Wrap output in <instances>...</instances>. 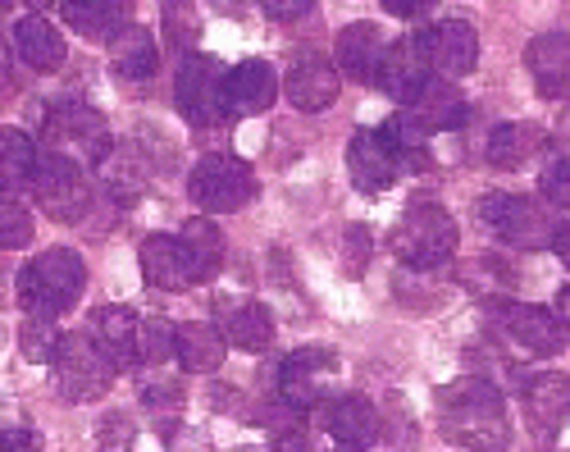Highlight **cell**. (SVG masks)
<instances>
[{
    "label": "cell",
    "mask_w": 570,
    "mask_h": 452,
    "mask_svg": "<svg viewBox=\"0 0 570 452\" xmlns=\"http://www.w3.org/2000/svg\"><path fill=\"white\" fill-rule=\"evenodd\" d=\"M439 412H443V434L465 443V448H502L511 439L507 425V397L493 380L465 375L439 389Z\"/></svg>",
    "instance_id": "cell-1"
},
{
    "label": "cell",
    "mask_w": 570,
    "mask_h": 452,
    "mask_svg": "<svg viewBox=\"0 0 570 452\" xmlns=\"http://www.w3.org/2000/svg\"><path fill=\"white\" fill-rule=\"evenodd\" d=\"M87 288V265L69 247H51L19 269V306L32 315H65Z\"/></svg>",
    "instance_id": "cell-2"
},
{
    "label": "cell",
    "mask_w": 570,
    "mask_h": 452,
    "mask_svg": "<svg viewBox=\"0 0 570 452\" xmlns=\"http://www.w3.org/2000/svg\"><path fill=\"white\" fill-rule=\"evenodd\" d=\"M389 243H393L397 261L411 269H443L456 256L461 234H456V219L439 202H415L397 215Z\"/></svg>",
    "instance_id": "cell-3"
},
{
    "label": "cell",
    "mask_w": 570,
    "mask_h": 452,
    "mask_svg": "<svg viewBox=\"0 0 570 452\" xmlns=\"http://www.w3.org/2000/svg\"><path fill=\"white\" fill-rule=\"evenodd\" d=\"M41 147L65 151L78 165H106L115 151V138L101 110H91L82 101H56L46 106V119H41Z\"/></svg>",
    "instance_id": "cell-4"
},
{
    "label": "cell",
    "mask_w": 570,
    "mask_h": 452,
    "mask_svg": "<svg viewBox=\"0 0 570 452\" xmlns=\"http://www.w3.org/2000/svg\"><path fill=\"white\" fill-rule=\"evenodd\" d=\"M56 371V389L65 402H91L115 384V361L110 352L97 343V334H60V347L51 356Z\"/></svg>",
    "instance_id": "cell-5"
},
{
    "label": "cell",
    "mask_w": 570,
    "mask_h": 452,
    "mask_svg": "<svg viewBox=\"0 0 570 452\" xmlns=\"http://www.w3.org/2000/svg\"><path fill=\"white\" fill-rule=\"evenodd\" d=\"M28 188L46 206V215L60 219V224H82L91 215V184H87L82 165L73 156H65V151L41 147Z\"/></svg>",
    "instance_id": "cell-6"
},
{
    "label": "cell",
    "mask_w": 570,
    "mask_h": 452,
    "mask_svg": "<svg viewBox=\"0 0 570 452\" xmlns=\"http://www.w3.org/2000/svg\"><path fill=\"white\" fill-rule=\"evenodd\" d=\"M480 224L498 243L525 247V252L530 247H552V234H557L552 210L539 206L525 193H484L480 197Z\"/></svg>",
    "instance_id": "cell-7"
},
{
    "label": "cell",
    "mask_w": 570,
    "mask_h": 452,
    "mask_svg": "<svg viewBox=\"0 0 570 452\" xmlns=\"http://www.w3.org/2000/svg\"><path fill=\"white\" fill-rule=\"evenodd\" d=\"M174 101L178 115L193 128H219L228 119V101H224V65L215 56H197L187 51L178 78H174Z\"/></svg>",
    "instance_id": "cell-8"
},
{
    "label": "cell",
    "mask_w": 570,
    "mask_h": 452,
    "mask_svg": "<svg viewBox=\"0 0 570 452\" xmlns=\"http://www.w3.org/2000/svg\"><path fill=\"white\" fill-rule=\"evenodd\" d=\"M187 197H193L206 215H233V210L252 206L256 178L233 156H202L193 165V178H187Z\"/></svg>",
    "instance_id": "cell-9"
},
{
    "label": "cell",
    "mask_w": 570,
    "mask_h": 452,
    "mask_svg": "<svg viewBox=\"0 0 570 452\" xmlns=\"http://www.w3.org/2000/svg\"><path fill=\"white\" fill-rule=\"evenodd\" d=\"M430 78H434V60H430V41H424V28H420V32H406V37H397V41H389L374 87H379L384 97H393V101L406 106Z\"/></svg>",
    "instance_id": "cell-10"
},
{
    "label": "cell",
    "mask_w": 570,
    "mask_h": 452,
    "mask_svg": "<svg viewBox=\"0 0 570 452\" xmlns=\"http://www.w3.org/2000/svg\"><path fill=\"white\" fill-rule=\"evenodd\" d=\"M489 315L493 325L534 356H548V352H561V338H566V325L557 321V311L548 306H534V302H489Z\"/></svg>",
    "instance_id": "cell-11"
},
{
    "label": "cell",
    "mask_w": 570,
    "mask_h": 452,
    "mask_svg": "<svg viewBox=\"0 0 570 452\" xmlns=\"http://www.w3.org/2000/svg\"><path fill=\"white\" fill-rule=\"evenodd\" d=\"M338 380V356L328 347H297L278 366V397H288L293 406L311 412V406L328 402V384Z\"/></svg>",
    "instance_id": "cell-12"
},
{
    "label": "cell",
    "mask_w": 570,
    "mask_h": 452,
    "mask_svg": "<svg viewBox=\"0 0 570 452\" xmlns=\"http://www.w3.org/2000/svg\"><path fill=\"white\" fill-rule=\"evenodd\" d=\"M141 275H147L151 288H165V293H183V288L206 284V269H202L197 252L187 247V238H174V234H151L141 243Z\"/></svg>",
    "instance_id": "cell-13"
},
{
    "label": "cell",
    "mask_w": 570,
    "mask_h": 452,
    "mask_svg": "<svg viewBox=\"0 0 570 452\" xmlns=\"http://www.w3.org/2000/svg\"><path fill=\"white\" fill-rule=\"evenodd\" d=\"M347 174L361 193H389L397 178L406 174L402 165V151L393 147V138L384 128H370V132H356L352 147H347Z\"/></svg>",
    "instance_id": "cell-14"
},
{
    "label": "cell",
    "mask_w": 570,
    "mask_h": 452,
    "mask_svg": "<svg viewBox=\"0 0 570 452\" xmlns=\"http://www.w3.org/2000/svg\"><path fill=\"white\" fill-rule=\"evenodd\" d=\"M278 97V78L265 60H243L224 73V101H228V119H252L265 115Z\"/></svg>",
    "instance_id": "cell-15"
},
{
    "label": "cell",
    "mask_w": 570,
    "mask_h": 452,
    "mask_svg": "<svg viewBox=\"0 0 570 452\" xmlns=\"http://www.w3.org/2000/svg\"><path fill=\"white\" fill-rule=\"evenodd\" d=\"M283 92H288V101L297 110H306V115L328 110V106L338 101V69L328 65V60H320L315 51H306V56L293 60L288 78H283Z\"/></svg>",
    "instance_id": "cell-16"
},
{
    "label": "cell",
    "mask_w": 570,
    "mask_h": 452,
    "mask_svg": "<svg viewBox=\"0 0 570 452\" xmlns=\"http://www.w3.org/2000/svg\"><path fill=\"white\" fill-rule=\"evenodd\" d=\"M525 65H530L539 97L548 101L570 97V32H539L525 51Z\"/></svg>",
    "instance_id": "cell-17"
},
{
    "label": "cell",
    "mask_w": 570,
    "mask_h": 452,
    "mask_svg": "<svg viewBox=\"0 0 570 452\" xmlns=\"http://www.w3.org/2000/svg\"><path fill=\"white\" fill-rule=\"evenodd\" d=\"M424 41H430V60H434V73L443 78H465L480 60V37L465 19H443L434 28H424Z\"/></svg>",
    "instance_id": "cell-18"
},
{
    "label": "cell",
    "mask_w": 570,
    "mask_h": 452,
    "mask_svg": "<svg viewBox=\"0 0 570 452\" xmlns=\"http://www.w3.org/2000/svg\"><path fill=\"white\" fill-rule=\"evenodd\" d=\"M406 115L424 128V132H452V128H461L465 124V97L452 87V78H443V73H434L430 82L420 87V92L406 101Z\"/></svg>",
    "instance_id": "cell-19"
},
{
    "label": "cell",
    "mask_w": 570,
    "mask_h": 452,
    "mask_svg": "<svg viewBox=\"0 0 570 452\" xmlns=\"http://www.w3.org/2000/svg\"><path fill=\"white\" fill-rule=\"evenodd\" d=\"M384 51H389V41H384V32H379L374 23H347L343 32H338V47H334V60H338V69L352 78V82H365V87H374V78H379V65H384Z\"/></svg>",
    "instance_id": "cell-20"
},
{
    "label": "cell",
    "mask_w": 570,
    "mask_h": 452,
    "mask_svg": "<svg viewBox=\"0 0 570 452\" xmlns=\"http://www.w3.org/2000/svg\"><path fill=\"white\" fill-rule=\"evenodd\" d=\"M219 330H224V338H228V347H237V352H265L269 347V338H274V321H269V311L261 306V302H252V297H224L219 306Z\"/></svg>",
    "instance_id": "cell-21"
},
{
    "label": "cell",
    "mask_w": 570,
    "mask_h": 452,
    "mask_svg": "<svg viewBox=\"0 0 570 452\" xmlns=\"http://www.w3.org/2000/svg\"><path fill=\"white\" fill-rule=\"evenodd\" d=\"M65 23L87 41H110L132 23V0H60Z\"/></svg>",
    "instance_id": "cell-22"
},
{
    "label": "cell",
    "mask_w": 570,
    "mask_h": 452,
    "mask_svg": "<svg viewBox=\"0 0 570 452\" xmlns=\"http://www.w3.org/2000/svg\"><path fill=\"white\" fill-rule=\"evenodd\" d=\"M91 334H97V343L110 352L119 371L141 361V315H132L128 306H101L97 321H91Z\"/></svg>",
    "instance_id": "cell-23"
},
{
    "label": "cell",
    "mask_w": 570,
    "mask_h": 452,
    "mask_svg": "<svg viewBox=\"0 0 570 452\" xmlns=\"http://www.w3.org/2000/svg\"><path fill=\"white\" fill-rule=\"evenodd\" d=\"M110 65H115V73L128 78V82H147V78H156V69H160V51H156L151 28H141V23L119 28V32L110 37Z\"/></svg>",
    "instance_id": "cell-24"
},
{
    "label": "cell",
    "mask_w": 570,
    "mask_h": 452,
    "mask_svg": "<svg viewBox=\"0 0 570 452\" xmlns=\"http://www.w3.org/2000/svg\"><path fill=\"white\" fill-rule=\"evenodd\" d=\"M14 51L37 73H56L65 65V56H69L65 51V37L56 32V23H46L41 14H28V19L14 23Z\"/></svg>",
    "instance_id": "cell-25"
},
{
    "label": "cell",
    "mask_w": 570,
    "mask_h": 452,
    "mask_svg": "<svg viewBox=\"0 0 570 452\" xmlns=\"http://www.w3.org/2000/svg\"><path fill=\"white\" fill-rule=\"evenodd\" d=\"M324 430L343 448H370L379 439V412L365 397H334L324 402Z\"/></svg>",
    "instance_id": "cell-26"
},
{
    "label": "cell",
    "mask_w": 570,
    "mask_h": 452,
    "mask_svg": "<svg viewBox=\"0 0 570 452\" xmlns=\"http://www.w3.org/2000/svg\"><path fill=\"white\" fill-rule=\"evenodd\" d=\"M224 352H228V338L224 330L215 325H178V338H174V356H178V366L183 371H193V375H210L224 366Z\"/></svg>",
    "instance_id": "cell-27"
},
{
    "label": "cell",
    "mask_w": 570,
    "mask_h": 452,
    "mask_svg": "<svg viewBox=\"0 0 570 452\" xmlns=\"http://www.w3.org/2000/svg\"><path fill=\"white\" fill-rule=\"evenodd\" d=\"M525 412L534 425L552 430L570 416V375L561 371H548V375H534L525 380Z\"/></svg>",
    "instance_id": "cell-28"
},
{
    "label": "cell",
    "mask_w": 570,
    "mask_h": 452,
    "mask_svg": "<svg viewBox=\"0 0 570 452\" xmlns=\"http://www.w3.org/2000/svg\"><path fill=\"white\" fill-rule=\"evenodd\" d=\"M543 143V128L539 124H498L489 132V143H484V156L493 169H515V165H525Z\"/></svg>",
    "instance_id": "cell-29"
},
{
    "label": "cell",
    "mask_w": 570,
    "mask_h": 452,
    "mask_svg": "<svg viewBox=\"0 0 570 452\" xmlns=\"http://www.w3.org/2000/svg\"><path fill=\"white\" fill-rule=\"evenodd\" d=\"M37 156H41V151L32 147L28 132H19V128H6V132H0V178H6V193H19V188L32 184Z\"/></svg>",
    "instance_id": "cell-30"
},
{
    "label": "cell",
    "mask_w": 570,
    "mask_h": 452,
    "mask_svg": "<svg viewBox=\"0 0 570 452\" xmlns=\"http://www.w3.org/2000/svg\"><path fill=\"white\" fill-rule=\"evenodd\" d=\"M160 28L169 51H193L202 37V19H197V0H160Z\"/></svg>",
    "instance_id": "cell-31"
},
{
    "label": "cell",
    "mask_w": 570,
    "mask_h": 452,
    "mask_svg": "<svg viewBox=\"0 0 570 452\" xmlns=\"http://www.w3.org/2000/svg\"><path fill=\"white\" fill-rule=\"evenodd\" d=\"M183 238H187V247L197 252V261H202V269H206V279H215V275H219V265H224V238H219V229H215L206 215H197V219H187V224H183Z\"/></svg>",
    "instance_id": "cell-32"
},
{
    "label": "cell",
    "mask_w": 570,
    "mask_h": 452,
    "mask_svg": "<svg viewBox=\"0 0 570 452\" xmlns=\"http://www.w3.org/2000/svg\"><path fill=\"white\" fill-rule=\"evenodd\" d=\"M56 315H32L28 311V321L19 325V352L28 356V361H51L56 356V347H60V334H56Z\"/></svg>",
    "instance_id": "cell-33"
},
{
    "label": "cell",
    "mask_w": 570,
    "mask_h": 452,
    "mask_svg": "<svg viewBox=\"0 0 570 452\" xmlns=\"http://www.w3.org/2000/svg\"><path fill=\"white\" fill-rule=\"evenodd\" d=\"M28 243H32V215H28V206L14 193H6V197H0V247L19 252Z\"/></svg>",
    "instance_id": "cell-34"
},
{
    "label": "cell",
    "mask_w": 570,
    "mask_h": 452,
    "mask_svg": "<svg viewBox=\"0 0 570 452\" xmlns=\"http://www.w3.org/2000/svg\"><path fill=\"white\" fill-rule=\"evenodd\" d=\"M174 338H178V330H169L160 315H147V321H141V361H160L165 356H174Z\"/></svg>",
    "instance_id": "cell-35"
},
{
    "label": "cell",
    "mask_w": 570,
    "mask_h": 452,
    "mask_svg": "<svg viewBox=\"0 0 570 452\" xmlns=\"http://www.w3.org/2000/svg\"><path fill=\"white\" fill-rule=\"evenodd\" d=\"M539 188L557 210H570V160H552L539 178Z\"/></svg>",
    "instance_id": "cell-36"
},
{
    "label": "cell",
    "mask_w": 570,
    "mask_h": 452,
    "mask_svg": "<svg viewBox=\"0 0 570 452\" xmlns=\"http://www.w3.org/2000/svg\"><path fill=\"white\" fill-rule=\"evenodd\" d=\"M256 6H261L265 19H274V23H297V19H306V14L315 10V0H256Z\"/></svg>",
    "instance_id": "cell-37"
},
{
    "label": "cell",
    "mask_w": 570,
    "mask_h": 452,
    "mask_svg": "<svg viewBox=\"0 0 570 452\" xmlns=\"http://www.w3.org/2000/svg\"><path fill=\"white\" fill-rule=\"evenodd\" d=\"M97 439H101L106 448H128V443H132V421L115 412V416H106V421H101V430H97Z\"/></svg>",
    "instance_id": "cell-38"
},
{
    "label": "cell",
    "mask_w": 570,
    "mask_h": 452,
    "mask_svg": "<svg viewBox=\"0 0 570 452\" xmlns=\"http://www.w3.org/2000/svg\"><path fill=\"white\" fill-rule=\"evenodd\" d=\"M141 397H147V406H178L183 402V389L178 384H147V389H141Z\"/></svg>",
    "instance_id": "cell-39"
},
{
    "label": "cell",
    "mask_w": 570,
    "mask_h": 452,
    "mask_svg": "<svg viewBox=\"0 0 570 452\" xmlns=\"http://www.w3.org/2000/svg\"><path fill=\"white\" fill-rule=\"evenodd\" d=\"M384 10H389L393 19H420V14L434 10V0H384Z\"/></svg>",
    "instance_id": "cell-40"
},
{
    "label": "cell",
    "mask_w": 570,
    "mask_h": 452,
    "mask_svg": "<svg viewBox=\"0 0 570 452\" xmlns=\"http://www.w3.org/2000/svg\"><path fill=\"white\" fill-rule=\"evenodd\" d=\"M552 252L566 261V269H570V219L566 224H557V234H552Z\"/></svg>",
    "instance_id": "cell-41"
},
{
    "label": "cell",
    "mask_w": 570,
    "mask_h": 452,
    "mask_svg": "<svg viewBox=\"0 0 570 452\" xmlns=\"http://www.w3.org/2000/svg\"><path fill=\"white\" fill-rule=\"evenodd\" d=\"M552 311H557V321H561V325H566V334H570V284L557 293V306H552Z\"/></svg>",
    "instance_id": "cell-42"
},
{
    "label": "cell",
    "mask_w": 570,
    "mask_h": 452,
    "mask_svg": "<svg viewBox=\"0 0 570 452\" xmlns=\"http://www.w3.org/2000/svg\"><path fill=\"white\" fill-rule=\"evenodd\" d=\"M6 448H37V439L28 430H6Z\"/></svg>",
    "instance_id": "cell-43"
},
{
    "label": "cell",
    "mask_w": 570,
    "mask_h": 452,
    "mask_svg": "<svg viewBox=\"0 0 570 452\" xmlns=\"http://www.w3.org/2000/svg\"><path fill=\"white\" fill-rule=\"evenodd\" d=\"M210 6H215L219 14H243V10H247V0H210Z\"/></svg>",
    "instance_id": "cell-44"
},
{
    "label": "cell",
    "mask_w": 570,
    "mask_h": 452,
    "mask_svg": "<svg viewBox=\"0 0 570 452\" xmlns=\"http://www.w3.org/2000/svg\"><path fill=\"white\" fill-rule=\"evenodd\" d=\"M28 6H32V10H41V6H51V0H28Z\"/></svg>",
    "instance_id": "cell-45"
}]
</instances>
